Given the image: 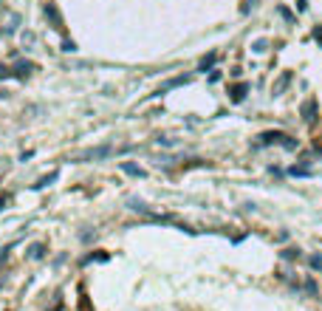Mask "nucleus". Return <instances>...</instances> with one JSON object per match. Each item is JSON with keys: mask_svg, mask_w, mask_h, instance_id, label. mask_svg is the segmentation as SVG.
<instances>
[{"mask_svg": "<svg viewBox=\"0 0 322 311\" xmlns=\"http://www.w3.org/2000/svg\"><path fill=\"white\" fill-rule=\"evenodd\" d=\"M311 263L317 266V269H322V257H311Z\"/></svg>", "mask_w": 322, "mask_h": 311, "instance_id": "nucleus-7", "label": "nucleus"}, {"mask_svg": "<svg viewBox=\"0 0 322 311\" xmlns=\"http://www.w3.org/2000/svg\"><path fill=\"white\" fill-rule=\"evenodd\" d=\"M302 113H305V119H311V113H314V102H305V108H302Z\"/></svg>", "mask_w": 322, "mask_h": 311, "instance_id": "nucleus-5", "label": "nucleus"}, {"mask_svg": "<svg viewBox=\"0 0 322 311\" xmlns=\"http://www.w3.org/2000/svg\"><path fill=\"white\" fill-rule=\"evenodd\" d=\"M122 170H125V173H130V175H144V173L136 167V164H122Z\"/></svg>", "mask_w": 322, "mask_h": 311, "instance_id": "nucleus-3", "label": "nucleus"}, {"mask_svg": "<svg viewBox=\"0 0 322 311\" xmlns=\"http://www.w3.org/2000/svg\"><path fill=\"white\" fill-rule=\"evenodd\" d=\"M107 156H113V147H96V150H88V153H82L80 162H96V159H107Z\"/></svg>", "mask_w": 322, "mask_h": 311, "instance_id": "nucleus-1", "label": "nucleus"}, {"mask_svg": "<svg viewBox=\"0 0 322 311\" xmlns=\"http://www.w3.org/2000/svg\"><path fill=\"white\" fill-rule=\"evenodd\" d=\"M246 91H249V85H246V82H238V85H235V88L229 91L232 102H243V96H246Z\"/></svg>", "mask_w": 322, "mask_h": 311, "instance_id": "nucleus-2", "label": "nucleus"}, {"mask_svg": "<svg viewBox=\"0 0 322 311\" xmlns=\"http://www.w3.org/2000/svg\"><path fill=\"white\" fill-rule=\"evenodd\" d=\"M3 207H6V201H3V198H0V209H3Z\"/></svg>", "mask_w": 322, "mask_h": 311, "instance_id": "nucleus-8", "label": "nucleus"}, {"mask_svg": "<svg viewBox=\"0 0 322 311\" xmlns=\"http://www.w3.org/2000/svg\"><path fill=\"white\" fill-rule=\"evenodd\" d=\"M212 62H215V54H209V57L204 59V62H201V68H209V65H212Z\"/></svg>", "mask_w": 322, "mask_h": 311, "instance_id": "nucleus-6", "label": "nucleus"}, {"mask_svg": "<svg viewBox=\"0 0 322 311\" xmlns=\"http://www.w3.org/2000/svg\"><path fill=\"white\" fill-rule=\"evenodd\" d=\"M31 257H43V243H34V246H31Z\"/></svg>", "mask_w": 322, "mask_h": 311, "instance_id": "nucleus-4", "label": "nucleus"}]
</instances>
